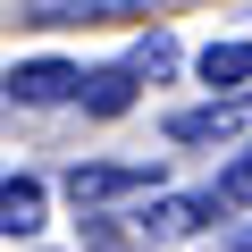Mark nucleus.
<instances>
[{"label":"nucleus","mask_w":252,"mask_h":252,"mask_svg":"<svg viewBox=\"0 0 252 252\" xmlns=\"http://www.w3.org/2000/svg\"><path fill=\"white\" fill-rule=\"evenodd\" d=\"M34 227H42V185H34V177H9V185H0V235L17 244V235H34Z\"/></svg>","instance_id":"obj_4"},{"label":"nucleus","mask_w":252,"mask_h":252,"mask_svg":"<svg viewBox=\"0 0 252 252\" xmlns=\"http://www.w3.org/2000/svg\"><path fill=\"white\" fill-rule=\"evenodd\" d=\"M244 118H252V109L210 101V109H177V118H168V135H177V143H227V135H244Z\"/></svg>","instance_id":"obj_3"},{"label":"nucleus","mask_w":252,"mask_h":252,"mask_svg":"<svg viewBox=\"0 0 252 252\" xmlns=\"http://www.w3.org/2000/svg\"><path fill=\"white\" fill-rule=\"evenodd\" d=\"M202 84H252V42H210L202 51Z\"/></svg>","instance_id":"obj_6"},{"label":"nucleus","mask_w":252,"mask_h":252,"mask_svg":"<svg viewBox=\"0 0 252 252\" xmlns=\"http://www.w3.org/2000/svg\"><path fill=\"white\" fill-rule=\"evenodd\" d=\"M152 185H160V168H152V160H135V168L101 160V168H76V177H67V202H76V210H101V202H126V193H152Z\"/></svg>","instance_id":"obj_1"},{"label":"nucleus","mask_w":252,"mask_h":252,"mask_svg":"<svg viewBox=\"0 0 252 252\" xmlns=\"http://www.w3.org/2000/svg\"><path fill=\"white\" fill-rule=\"evenodd\" d=\"M67 93H84V76H76L67 59H17V67H9V101H26V109L67 101Z\"/></svg>","instance_id":"obj_2"},{"label":"nucleus","mask_w":252,"mask_h":252,"mask_svg":"<svg viewBox=\"0 0 252 252\" xmlns=\"http://www.w3.org/2000/svg\"><path fill=\"white\" fill-rule=\"evenodd\" d=\"M202 202H210V210H252V152H244V160H235V168H227Z\"/></svg>","instance_id":"obj_7"},{"label":"nucleus","mask_w":252,"mask_h":252,"mask_svg":"<svg viewBox=\"0 0 252 252\" xmlns=\"http://www.w3.org/2000/svg\"><path fill=\"white\" fill-rule=\"evenodd\" d=\"M135 67H101V76H84V109L93 118H118V109H135Z\"/></svg>","instance_id":"obj_5"},{"label":"nucleus","mask_w":252,"mask_h":252,"mask_svg":"<svg viewBox=\"0 0 252 252\" xmlns=\"http://www.w3.org/2000/svg\"><path fill=\"white\" fill-rule=\"evenodd\" d=\"M126 67H135V76H168V67H177V42L152 34V42H135V59H126Z\"/></svg>","instance_id":"obj_9"},{"label":"nucleus","mask_w":252,"mask_h":252,"mask_svg":"<svg viewBox=\"0 0 252 252\" xmlns=\"http://www.w3.org/2000/svg\"><path fill=\"white\" fill-rule=\"evenodd\" d=\"M210 202H160L152 219H143V235H193V219H202Z\"/></svg>","instance_id":"obj_8"}]
</instances>
